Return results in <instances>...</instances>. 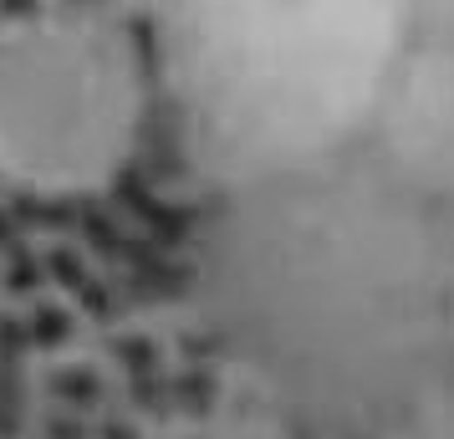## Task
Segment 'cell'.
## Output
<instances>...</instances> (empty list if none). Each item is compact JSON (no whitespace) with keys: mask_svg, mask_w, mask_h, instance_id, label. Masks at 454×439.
<instances>
[{"mask_svg":"<svg viewBox=\"0 0 454 439\" xmlns=\"http://www.w3.org/2000/svg\"><path fill=\"white\" fill-rule=\"evenodd\" d=\"M383 0H189L194 72L235 138L270 153L317 144L337 98L363 82Z\"/></svg>","mask_w":454,"mask_h":439,"instance_id":"cell-1","label":"cell"}]
</instances>
